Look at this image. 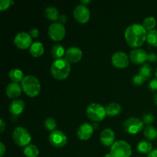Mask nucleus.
I'll list each match as a JSON object with an SVG mask.
<instances>
[{
  "mask_svg": "<svg viewBox=\"0 0 157 157\" xmlns=\"http://www.w3.org/2000/svg\"><path fill=\"white\" fill-rule=\"evenodd\" d=\"M147 32L143 25L134 23L126 29L124 36L127 44L132 48H139L147 41Z\"/></svg>",
  "mask_w": 157,
  "mask_h": 157,
  "instance_id": "1",
  "label": "nucleus"
},
{
  "mask_svg": "<svg viewBox=\"0 0 157 157\" xmlns=\"http://www.w3.org/2000/svg\"><path fill=\"white\" fill-rule=\"evenodd\" d=\"M71 71V63L65 58L56 59L51 66V73L52 76L58 80H64L68 77Z\"/></svg>",
  "mask_w": 157,
  "mask_h": 157,
  "instance_id": "2",
  "label": "nucleus"
},
{
  "mask_svg": "<svg viewBox=\"0 0 157 157\" xmlns=\"http://www.w3.org/2000/svg\"><path fill=\"white\" fill-rule=\"evenodd\" d=\"M21 87L25 93L29 97H35L40 93L41 84L39 80L32 75H25L21 81Z\"/></svg>",
  "mask_w": 157,
  "mask_h": 157,
  "instance_id": "3",
  "label": "nucleus"
},
{
  "mask_svg": "<svg viewBox=\"0 0 157 157\" xmlns=\"http://www.w3.org/2000/svg\"><path fill=\"white\" fill-rule=\"evenodd\" d=\"M87 116L94 122H100L103 121L107 115L106 109L98 103H91L86 109Z\"/></svg>",
  "mask_w": 157,
  "mask_h": 157,
  "instance_id": "4",
  "label": "nucleus"
},
{
  "mask_svg": "<svg viewBox=\"0 0 157 157\" xmlns=\"http://www.w3.org/2000/svg\"><path fill=\"white\" fill-rule=\"evenodd\" d=\"M110 153L114 157H130L132 154L131 146L125 140H117L110 147Z\"/></svg>",
  "mask_w": 157,
  "mask_h": 157,
  "instance_id": "5",
  "label": "nucleus"
},
{
  "mask_svg": "<svg viewBox=\"0 0 157 157\" xmlns=\"http://www.w3.org/2000/svg\"><path fill=\"white\" fill-rule=\"evenodd\" d=\"M12 138L15 144L19 147H26L30 144L32 136L27 129L23 127H17L13 130Z\"/></svg>",
  "mask_w": 157,
  "mask_h": 157,
  "instance_id": "6",
  "label": "nucleus"
},
{
  "mask_svg": "<svg viewBox=\"0 0 157 157\" xmlns=\"http://www.w3.org/2000/svg\"><path fill=\"white\" fill-rule=\"evenodd\" d=\"M144 122L140 119L134 117H130L126 120L124 124V128L127 133L136 134L140 133L144 128Z\"/></svg>",
  "mask_w": 157,
  "mask_h": 157,
  "instance_id": "7",
  "label": "nucleus"
},
{
  "mask_svg": "<svg viewBox=\"0 0 157 157\" xmlns=\"http://www.w3.org/2000/svg\"><path fill=\"white\" fill-rule=\"evenodd\" d=\"M48 35L52 40L55 41H60L64 38L66 30L64 25L60 22H53L48 27Z\"/></svg>",
  "mask_w": 157,
  "mask_h": 157,
  "instance_id": "8",
  "label": "nucleus"
},
{
  "mask_svg": "<svg viewBox=\"0 0 157 157\" xmlns=\"http://www.w3.org/2000/svg\"><path fill=\"white\" fill-rule=\"evenodd\" d=\"M73 14L75 19L78 22L82 23V24L87 22L90 16V10L87 6L83 4H79L75 6L73 11Z\"/></svg>",
  "mask_w": 157,
  "mask_h": 157,
  "instance_id": "9",
  "label": "nucleus"
},
{
  "mask_svg": "<svg viewBox=\"0 0 157 157\" xmlns=\"http://www.w3.org/2000/svg\"><path fill=\"white\" fill-rule=\"evenodd\" d=\"M48 141L53 147L61 148L66 145L67 142V138L62 131L55 130L49 135Z\"/></svg>",
  "mask_w": 157,
  "mask_h": 157,
  "instance_id": "10",
  "label": "nucleus"
},
{
  "mask_svg": "<svg viewBox=\"0 0 157 157\" xmlns=\"http://www.w3.org/2000/svg\"><path fill=\"white\" fill-rule=\"evenodd\" d=\"M32 38L30 34L25 32H18L14 38V43L20 49H27L32 44Z\"/></svg>",
  "mask_w": 157,
  "mask_h": 157,
  "instance_id": "11",
  "label": "nucleus"
},
{
  "mask_svg": "<svg viewBox=\"0 0 157 157\" xmlns=\"http://www.w3.org/2000/svg\"><path fill=\"white\" fill-rule=\"evenodd\" d=\"M130 58L124 52H117L112 55L111 61L113 65L118 68H125L129 65Z\"/></svg>",
  "mask_w": 157,
  "mask_h": 157,
  "instance_id": "12",
  "label": "nucleus"
},
{
  "mask_svg": "<svg viewBox=\"0 0 157 157\" xmlns=\"http://www.w3.org/2000/svg\"><path fill=\"white\" fill-rule=\"evenodd\" d=\"M129 58L130 61L133 64H145V61L148 60V54L144 49L136 48L130 52Z\"/></svg>",
  "mask_w": 157,
  "mask_h": 157,
  "instance_id": "13",
  "label": "nucleus"
},
{
  "mask_svg": "<svg viewBox=\"0 0 157 157\" xmlns=\"http://www.w3.org/2000/svg\"><path fill=\"white\" fill-rule=\"evenodd\" d=\"M83 52L80 48L76 46H71L66 51L64 58L69 63H77L82 58Z\"/></svg>",
  "mask_w": 157,
  "mask_h": 157,
  "instance_id": "14",
  "label": "nucleus"
},
{
  "mask_svg": "<svg viewBox=\"0 0 157 157\" xmlns=\"http://www.w3.org/2000/svg\"><path fill=\"white\" fill-rule=\"evenodd\" d=\"M94 127L89 123H84L78 128L77 135L81 140H87L90 139L94 133Z\"/></svg>",
  "mask_w": 157,
  "mask_h": 157,
  "instance_id": "15",
  "label": "nucleus"
},
{
  "mask_svg": "<svg viewBox=\"0 0 157 157\" xmlns=\"http://www.w3.org/2000/svg\"><path fill=\"white\" fill-rule=\"evenodd\" d=\"M101 143L104 146L107 147H111L115 142V133L112 129L105 128L102 130L100 136Z\"/></svg>",
  "mask_w": 157,
  "mask_h": 157,
  "instance_id": "16",
  "label": "nucleus"
},
{
  "mask_svg": "<svg viewBox=\"0 0 157 157\" xmlns=\"http://www.w3.org/2000/svg\"><path fill=\"white\" fill-rule=\"evenodd\" d=\"M22 90L21 85L18 83L11 82L6 87V93L9 98H17L21 95Z\"/></svg>",
  "mask_w": 157,
  "mask_h": 157,
  "instance_id": "17",
  "label": "nucleus"
},
{
  "mask_svg": "<svg viewBox=\"0 0 157 157\" xmlns=\"http://www.w3.org/2000/svg\"><path fill=\"white\" fill-rule=\"evenodd\" d=\"M25 102L21 99H15L11 102L9 106V111L13 116H18L21 114L24 110Z\"/></svg>",
  "mask_w": 157,
  "mask_h": 157,
  "instance_id": "18",
  "label": "nucleus"
},
{
  "mask_svg": "<svg viewBox=\"0 0 157 157\" xmlns=\"http://www.w3.org/2000/svg\"><path fill=\"white\" fill-rule=\"evenodd\" d=\"M44 45L40 41H35V42L32 43V45L29 48V52L35 58L42 55L44 53Z\"/></svg>",
  "mask_w": 157,
  "mask_h": 157,
  "instance_id": "19",
  "label": "nucleus"
},
{
  "mask_svg": "<svg viewBox=\"0 0 157 157\" xmlns=\"http://www.w3.org/2000/svg\"><path fill=\"white\" fill-rule=\"evenodd\" d=\"M107 115L110 117H114L119 114L121 111V106L119 103L112 102L105 107Z\"/></svg>",
  "mask_w": 157,
  "mask_h": 157,
  "instance_id": "20",
  "label": "nucleus"
},
{
  "mask_svg": "<svg viewBox=\"0 0 157 157\" xmlns=\"http://www.w3.org/2000/svg\"><path fill=\"white\" fill-rule=\"evenodd\" d=\"M9 77L12 82L19 83L24 79V73L21 70L18 68H12L9 73Z\"/></svg>",
  "mask_w": 157,
  "mask_h": 157,
  "instance_id": "21",
  "label": "nucleus"
},
{
  "mask_svg": "<svg viewBox=\"0 0 157 157\" xmlns=\"http://www.w3.org/2000/svg\"><path fill=\"white\" fill-rule=\"evenodd\" d=\"M44 15L49 20H52V21H56L60 16L58 9L53 6H49L45 8Z\"/></svg>",
  "mask_w": 157,
  "mask_h": 157,
  "instance_id": "22",
  "label": "nucleus"
},
{
  "mask_svg": "<svg viewBox=\"0 0 157 157\" xmlns=\"http://www.w3.org/2000/svg\"><path fill=\"white\" fill-rule=\"evenodd\" d=\"M152 148H153L152 144L147 140L140 141L137 144V147H136L138 152L142 153V154H147V153L149 154L153 150Z\"/></svg>",
  "mask_w": 157,
  "mask_h": 157,
  "instance_id": "23",
  "label": "nucleus"
},
{
  "mask_svg": "<svg viewBox=\"0 0 157 157\" xmlns=\"http://www.w3.org/2000/svg\"><path fill=\"white\" fill-rule=\"evenodd\" d=\"M65 49L64 46L60 44H56L52 47V55L54 58L56 59H61L63 58V56L65 55Z\"/></svg>",
  "mask_w": 157,
  "mask_h": 157,
  "instance_id": "24",
  "label": "nucleus"
},
{
  "mask_svg": "<svg viewBox=\"0 0 157 157\" xmlns=\"http://www.w3.org/2000/svg\"><path fill=\"white\" fill-rule=\"evenodd\" d=\"M152 74H153V68L149 64L145 63L140 67L139 75H141L145 80H148L152 76Z\"/></svg>",
  "mask_w": 157,
  "mask_h": 157,
  "instance_id": "25",
  "label": "nucleus"
},
{
  "mask_svg": "<svg viewBox=\"0 0 157 157\" xmlns=\"http://www.w3.org/2000/svg\"><path fill=\"white\" fill-rule=\"evenodd\" d=\"M24 154L27 157H37L39 154V150L35 144H29L25 147Z\"/></svg>",
  "mask_w": 157,
  "mask_h": 157,
  "instance_id": "26",
  "label": "nucleus"
},
{
  "mask_svg": "<svg viewBox=\"0 0 157 157\" xmlns=\"http://www.w3.org/2000/svg\"><path fill=\"white\" fill-rule=\"evenodd\" d=\"M144 133L148 140H153L157 137V130L153 126H147L144 128Z\"/></svg>",
  "mask_w": 157,
  "mask_h": 157,
  "instance_id": "27",
  "label": "nucleus"
},
{
  "mask_svg": "<svg viewBox=\"0 0 157 157\" xmlns=\"http://www.w3.org/2000/svg\"><path fill=\"white\" fill-rule=\"evenodd\" d=\"M156 25V20L154 17L149 16L144 18L143 21V26L146 29V30H153Z\"/></svg>",
  "mask_w": 157,
  "mask_h": 157,
  "instance_id": "28",
  "label": "nucleus"
},
{
  "mask_svg": "<svg viewBox=\"0 0 157 157\" xmlns=\"http://www.w3.org/2000/svg\"><path fill=\"white\" fill-rule=\"evenodd\" d=\"M147 41L151 45L157 46V30L153 29V30L148 31L147 35Z\"/></svg>",
  "mask_w": 157,
  "mask_h": 157,
  "instance_id": "29",
  "label": "nucleus"
},
{
  "mask_svg": "<svg viewBox=\"0 0 157 157\" xmlns=\"http://www.w3.org/2000/svg\"><path fill=\"white\" fill-rule=\"evenodd\" d=\"M44 127L48 130L53 132L57 127V122L53 117H48L44 121Z\"/></svg>",
  "mask_w": 157,
  "mask_h": 157,
  "instance_id": "30",
  "label": "nucleus"
},
{
  "mask_svg": "<svg viewBox=\"0 0 157 157\" xmlns=\"http://www.w3.org/2000/svg\"><path fill=\"white\" fill-rule=\"evenodd\" d=\"M143 122L144 124H147V125L150 126V124H153V121H155V117L153 113H147L143 116Z\"/></svg>",
  "mask_w": 157,
  "mask_h": 157,
  "instance_id": "31",
  "label": "nucleus"
},
{
  "mask_svg": "<svg viewBox=\"0 0 157 157\" xmlns=\"http://www.w3.org/2000/svg\"><path fill=\"white\" fill-rule=\"evenodd\" d=\"M145 81L146 80L140 75H135V76H133V80H132V81H133V84H135V85H136V86H140V85H141V84H143Z\"/></svg>",
  "mask_w": 157,
  "mask_h": 157,
  "instance_id": "32",
  "label": "nucleus"
},
{
  "mask_svg": "<svg viewBox=\"0 0 157 157\" xmlns=\"http://www.w3.org/2000/svg\"><path fill=\"white\" fill-rule=\"evenodd\" d=\"M11 4H13V2L11 0H1L0 1V10H6L10 6Z\"/></svg>",
  "mask_w": 157,
  "mask_h": 157,
  "instance_id": "33",
  "label": "nucleus"
},
{
  "mask_svg": "<svg viewBox=\"0 0 157 157\" xmlns=\"http://www.w3.org/2000/svg\"><path fill=\"white\" fill-rule=\"evenodd\" d=\"M148 87L151 91H157V78H153L150 81L148 84Z\"/></svg>",
  "mask_w": 157,
  "mask_h": 157,
  "instance_id": "34",
  "label": "nucleus"
},
{
  "mask_svg": "<svg viewBox=\"0 0 157 157\" xmlns=\"http://www.w3.org/2000/svg\"><path fill=\"white\" fill-rule=\"evenodd\" d=\"M148 60L150 62H156L157 61V55L154 52L148 54Z\"/></svg>",
  "mask_w": 157,
  "mask_h": 157,
  "instance_id": "35",
  "label": "nucleus"
},
{
  "mask_svg": "<svg viewBox=\"0 0 157 157\" xmlns=\"http://www.w3.org/2000/svg\"><path fill=\"white\" fill-rule=\"evenodd\" d=\"M29 34H30L32 38H35L37 37H38V35H39V31H38V29H32L29 32Z\"/></svg>",
  "mask_w": 157,
  "mask_h": 157,
  "instance_id": "36",
  "label": "nucleus"
},
{
  "mask_svg": "<svg viewBox=\"0 0 157 157\" xmlns=\"http://www.w3.org/2000/svg\"><path fill=\"white\" fill-rule=\"evenodd\" d=\"M6 153V147L2 142H0V157H2Z\"/></svg>",
  "mask_w": 157,
  "mask_h": 157,
  "instance_id": "37",
  "label": "nucleus"
},
{
  "mask_svg": "<svg viewBox=\"0 0 157 157\" xmlns=\"http://www.w3.org/2000/svg\"><path fill=\"white\" fill-rule=\"evenodd\" d=\"M6 123L4 122L3 119L0 120V132L1 133H2L4 131V130L6 129Z\"/></svg>",
  "mask_w": 157,
  "mask_h": 157,
  "instance_id": "38",
  "label": "nucleus"
},
{
  "mask_svg": "<svg viewBox=\"0 0 157 157\" xmlns=\"http://www.w3.org/2000/svg\"><path fill=\"white\" fill-rule=\"evenodd\" d=\"M58 20H59L60 23L64 24V23L66 22V21H67V17L65 16V15H60L59 18H58Z\"/></svg>",
  "mask_w": 157,
  "mask_h": 157,
  "instance_id": "39",
  "label": "nucleus"
},
{
  "mask_svg": "<svg viewBox=\"0 0 157 157\" xmlns=\"http://www.w3.org/2000/svg\"><path fill=\"white\" fill-rule=\"evenodd\" d=\"M147 157H157V149L152 150V151L149 153Z\"/></svg>",
  "mask_w": 157,
  "mask_h": 157,
  "instance_id": "40",
  "label": "nucleus"
},
{
  "mask_svg": "<svg viewBox=\"0 0 157 157\" xmlns=\"http://www.w3.org/2000/svg\"><path fill=\"white\" fill-rule=\"evenodd\" d=\"M104 157H114V156H113V155L110 153H107V154H106Z\"/></svg>",
  "mask_w": 157,
  "mask_h": 157,
  "instance_id": "41",
  "label": "nucleus"
},
{
  "mask_svg": "<svg viewBox=\"0 0 157 157\" xmlns=\"http://www.w3.org/2000/svg\"><path fill=\"white\" fill-rule=\"evenodd\" d=\"M154 102H155V104L157 105V93H156V94H155V96H154Z\"/></svg>",
  "mask_w": 157,
  "mask_h": 157,
  "instance_id": "42",
  "label": "nucleus"
},
{
  "mask_svg": "<svg viewBox=\"0 0 157 157\" xmlns=\"http://www.w3.org/2000/svg\"><path fill=\"white\" fill-rule=\"evenodd\" d=\"M81 2H82V3H88V2H90V1H82Z\"/></svg>",
  "mask_w": 157,
  "mask_h": 157,
  "instance_id": "43",
  "label": "nucleus"
},
{
  "mask_svg": "<svg viewBox=\"0 0 157 157\" xmlns=\"http://www.w3.org/2000/svg\"><path fill=\"white\" fill-rule=\"evenodd\" d=\"M155 75H156V78H157V67H156V71H155Z\"/></svg>",
  "mask_w": 157,
  "mask_h": 157,
  "instance_id": "44",
  "label": "nucleus"
}]
</instances>
